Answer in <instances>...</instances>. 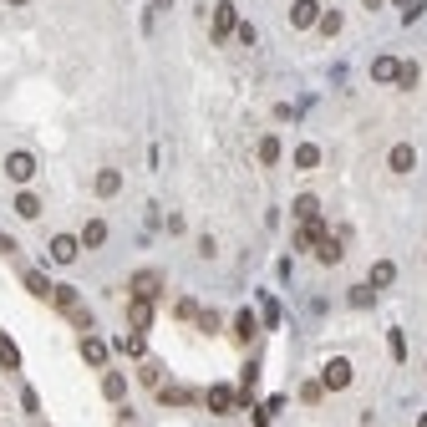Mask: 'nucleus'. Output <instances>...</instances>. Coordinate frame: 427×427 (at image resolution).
<instances>
[{
  "label": "nucleus",
  "mask_w": 427,
  "mask_h": 427,
  "mask_svg": "<svg viewBox=\"0 0 427 427\" xmlns=\"http://www.w3.org/2000/svg\"><path fill=\"white\" fill-rule=\"evenodd\" d=\"M163 402H168V407H183V402H194V392H183V387H168V392H163Z\"/></svg>",
  "instance_id": "obj_25"
},
{
  "label": "nucleus",
  "mask_w": 427,
  "mask_h": 427,
  "mask_svg": "<svg viewBox=\"0 0 427 427\" xmlns=\"http://www.w3.org/2000/svg\"><path fill=\"white\" fill-rule=\"evenodd\" d=\"M315 214H320V204H315V194H301V199H295V219H301V224H310V219H315Z\"/></svg>",
  "instance_id": "obj_14"
},
{
  "label": "nucleus",
  "mask_w": 427,
  "mask_h": 427,
  "mask_svg": "<svg viewBox=\"0 0 427 427\" xmlns=\"http://www.w3.org/2000/svg\"><path fill=\"white\" fill-rule=\"evenodd\" d=\"M392 280H397V265H392V260H376V265H372V290H387Z\"/></svg>",
  "instance_id": "obj_10"
},
{
  "label": "nucleus",
  "mask_w": 427,
  "mask_h": 427,
  "mask_svg": "<svg viewBox=\"0 0 427 427\" xmlns=\"http://www.w3.org/2000/svg\"><path fill=\"white\" fill-rule=\"evenodd\" d=\"M6 173H11L15 183H26V178L36 173V158H31V153H11V158H6Z\"/></svg>",
  "instance_id": "obj_6"
},
{
  "label": "nucleus",
  "mask_w": 427,
  "mask_h": 427,
  "mask_svg": "<svg viewBox=\"0 0 427 427\" xmlns=\"http://www.w3.org/2000/svg\"><path fill=\"white\" fill-rule=\"evenodd\" d=\"M315 260H320V265H336V260H341V239H320V244H315Z\"/></svg>",
  "instance_id": "obj_18"
},
{
  "label": "nucleus",
  "mask_w": 427,
  "mask_h": 427,
  "mask_svg": "<svg viewBox=\"0 0 427 427\" xmlns=\"http://www.w3.org/2000/svg\"><path fill=\"white\" fill-rule=\"evenodd\" d=\"M397 6H402V11H407V6H417V0H397Z\"/></svg>",
  "instance_id": "obj_31"
},
{
  "label": "nucleus",
  "mask_w": 427,
  "mask_h": 427,
  "mask_svg": "<svg viewBox=\"0 0 427 427\" xmlns=\"http://www.w3.org/2000/svg\"><path fill=\"white\" fill-rule=\"evenodd\" d=\"M158 290H163V280H158L153 270H143V275H133V295H138V301H153Z\"/></svg>",
  "instance_id": "obj_7"
},
{
  "label": "nucleus",
  "mask_w": 427,
  "mask_h": 427,
  "mask_svg": "<svg viewBox=\"0 0 427 427\" xmlns=\"http://www.w3.org/2000/svg\"><path fill=\"white\" fill-rule=\"evenodd\" d=\"M102 392L112 397V402H122V392H127V381H122L117 372H107V376H102Z\"/></svg>",
  "instance_id": "obj_20"
},
{
  "label": "nucleus",
  "mask_w": 427,
  "mask_h": 427,
  "mask_svg": "<svg viewBox=\"0 0 427 427\" xmlns=\"http://www.w3.org/2000/svg\"><path fill=\"white\" fill-rule=\"evenodd\" d=\"M117 188H122V173H117V168H102V173H97V194H102V199H112Z\"/></svg>",
  "instance_id": "obj_11"
},
{
  "label": "nucleus",
  "mask_w": 427,
  "mask_h": 427,
  "mask_svg": "<svg viewBox=\"0 0 427 427\" xmlns=\"http://www.w3.org/2000/svg\"><path fill=\"white\" fill-rule=\"evenodd\" d=\"M320 381H326V392H341V387H351V361H326V376H320Z\"/></svg>",
  "instance_id": "obj_2"
},
{
  "label": "nucleus",
  "mask_w": 427,
  "mask_h": 427,
  "mask_svg": "<svg viewBox=\"0 0 427 427\" xmlns=\"http://www.w3.org/2000/svg\"><path fill=\"white\" fill-rule=\"evenodd\" d=\"M290 26H295V31L320 26V6H315V0H295V6H290Z\"/></svg>",
  "instance_id": "obj_1"
},
{
  "label": "nucleus",
  "mask_w": 427,
  "mask_h": 427,
  "mask_svg": "<svg viewBox=\"0 0 427 427\" xmlns=\"http://www.w3.org/2000/svg\"><path fill=\"white\" fill-rule=\"evenodd\" d=\"M412 163H417V153H412L407 143H402V147H392V168H397V173H412Z\"/></svg>",
  "instance_id": "obj_17"
},
{
  "label": "nucleus",
  "mask_w": 427,
  "mask_h": 427,
  "mask_svg": "<svg viewBox=\"0 0 427 427\" xmlns=\"http://www.w3.org/2000/svg\"><path fill=\"white\" fill-rule=\"evenodd\" d=\"M320 397H326V381H306L301 387V402H320Z\"/></svg>",
  "instance_id": "obj_26"
},
{
  "label": "nucleus",
  "mask_w": 427,
  "mask_h": 427,
  "mask_svg": "<svg viewBox=\"0 0 427 427\" xmlns=\"http://www.w3.org/2000/svg\"><path fill=\"white\" fill-rule=\"evenodd\" d=\"M295 163H301V168H315V163H320V147H310V143H306L301 153H295Z\"/></svg>",
  "instance_id": "obj_27"
},
{
  "label": "nucleus",
  "mask_w": 427,
  "mask_h": 427,
  "mask_svg": "<svg viewBox=\"0 0 427 427\" xmlns=\"http://www.w3.org/2000/svg\"><path fill=\"white\" fill-rule=\"evenodd\" d=\"M397 87H417V61H402L397 67Z\"/></svg>",
  "instance_id": "obj_23"
},
{
  "label": "nucleus",
  "mask_w": 427,
  "mask_h": 427,
  "mask_svg": "<svg viewBox=\"0 0 427 427\" xmlns=\"http://www.w3.org/2000/svg\"><path fill=\"white\" fill-rule=\"evenodd\" d=\"M0 367H6V372H11V367H20V351H15V341H11L6 331H0Z\"/></svg>",
  "instance_id": "obj_16"
},
{
  "label": "nucleus",
  "mask_w": 427,
  "mask_h": 427,
  "mask_svg": "<svg viewBox=\"0 0 427 427\" xmlns=\"http://www.w3.org/2000/svg\"><path fill=\"white\" fill-rule=\"evenodd\" d=\"M15 214H20V219H36V214H41V199H36V194H15Z\"/></svg>",
  "instance_id": "obj_19"
},
{
  "label": "nucleus",
  "mask_w": 427,
  "mask_h": 427,
  "mask_svg": "<svg viewBox=\"0 0 427 427\" xmlns=\"http://www.w3.org/2000/svg\"><path fill=\"white\" fill-rule=\"evenodd\" d=\"M234 336H239V341H249V336H254V315H249V310L234 315Z\"/></svg>",
  "instance_id": "obj_22"
},
{
  "label": "nucleus",
  "mask_w": 427,
  "mask_h": 427,
  "mask_svg": "<svg viewBox=\"0 0 427 427\" xmlns=\"http://www.w3.org/2000/svg\"><path fill=\"white\" fill-rule=\"evenodd\" d=\"M275 158H280V143L265 138V143H260V163H275Z\"/></svg>",
  "instance_id": "obj_29"
},
{
  "label": "nucleus",
  "mask_w": 427,
  "mask_h": 427,
  "mask_svg": "<svg viewBox=\"0 0 427 427\" xmlns=\"http://www.w3.org/2000/svg\"><path fill=\"white\" fill-rule=\"evenodd\" d=\"M11 6H26V0H11Z\"/></svg>",
  "instance_id": "obj_33"
},
{
  "label": "nucleus",
  "mask_w": 427,
  "mask_h": 427,
  "mask_svg": "<svg viewBox=\"0 0 427 427\" xmlns=\"http://www.w3.org/2000/svg\"><path fill=\"white\" fill-rule=\"evenodd\" d=\"M51 301H56V310H77V290H67V285H61V290H51Z\"/></svg>",
  "instance_id": "obj_21"
},
{
  "label": "nucleus",
  "mask_w": 427,
  "mask_h": 427,
  "mask_svg": "<svg viewBox=\"0 0 427 427\" xmlns=\"http://www.w3.org/2000/svg\"><path fill=\"white\" fill-rule=\"evenodd\" d=\"M26 290H31V295H41V301H51V280H46L41 270H26Z\"/></svg>",
  "instance_id": "obj_13"
},
{
  "label": "nucleus",
  "mask_w": 427,
  "mask_h": 427,
  "mask_svg": "<svg viewBox=\"0 0 427 427\" xmlns=\"http://www.w3.org/2000/svg\"><path fill=\"white\" fill-rule=\"evenodd\" d=\"M77 249H81V239H72V234H56V239H51V260H56V265H72Z\"/></svg>",
  "instance_id": "obj_4"
},
{
  "label": "nucleus",
  "mask_w": 427,
  "mask_h": 427,
  "mask_svg": "<svg viewBox=\"0 0 427 427\" xmlns=\"http://www.w3.org/2000/svg\"><path fill=\"white\" fill-rule=\"evenodd\" d=\"M209 407L214 412H234V407H239V392H234V387H209Z\"/></svg>",
  "instance_id": "obj_8"
},
{
  "label": "nucleus",
  "mask_w": 427,
  "mask_h": 427,
  "mask_svg": "<svg viewBox=\"0 0 427 427\" xmlns=\"http://www.w3.org/2000/svg\"><path fill=\"white\" fill-rule=\"evenodd\" d=\"M417 427H427V417H417Z\"/></svg>",
  "instance_id": "obj_32"
},
{
  "label": "nucleus",
  "mask_w": 427,
  "mask_h": 427,
  "mask_svg": "<svg viewBox=\"0 0 427 427\" xmlns=\"http://www.w3.org/2000/svg\"><path fill=\"white\" fill-rule=\"evenodd\" d=\"M81 244H87V249H97V244H107V224H102V219H92L87 229H81Z\"/></svg>",
  "instance_id": "obj_15"
},
{
  "label": "nucleus",
  "mask_w": 427,
  "mask_h": 427,
  "mask_svg": "<svg viewBox=\"0 0 427 427\" xmlns=\"http://www.w3.org/2000/svg\"><path fill=\"white\" fill-rule=\"evenodd\" d=\"M387 346H392V356H397V361L407 356V341H402V331H392V336H387Z\"/></svg>",
  "instance_id": "obj_30"
},
{
  "label": "nucleus",
  "mask_w": 427,
  "mask_h": 427,
  "mask_svg": "<svg viewBox=\"0 0 427 427\" xmlns=\"http://www.w3.org/2000/svg\"><path fill=\"white\" fill-rule=\"evenodd\" d=\"M336 31H341V15L326 11V15H320V36H336Z\"/></svg>",
  "instance_id": "obj_28"
},
{
  "label": "nucleus",
  "mask_w": 427,
  "mask_h": 427,
  "mask_svg": "<svg viewBox=\"0 0 427 427\" xmlns=\"http://www.w3.org/2000/svg\"><path fill=\"white\" fill-rule=\"evenodd\" d=\"M397 67H402L397 56H376V61H372V77H376V81H397Z\"/></svg>",
  "instance_id": "obj_12"
},
{
  "label": "nucleus",
  "mask_w": 427,
  "mask_h": 427,
  "mask_svg": "<svg viewBox=\"0 0 427 427\" xmlns=\"http://www.w3.org/2000/svg\"><path fill=\"white\" fill-rule=\"evenodd\" d=\"M127 320H133V331L143 336L147 326H153V301H138V295H133V306H127Z\"/></svg>",
  "instance_id": "obj_5"
},
{
  "label": "nucleus",
  "mask_w": 427,
  "mask_h": 427,
  "mask_svg": "<svg viewBox=\"0 0 427 427\" xmlns=\"http://www.w3.org/2000/svg\"><path fill=\"white\" fill-rule=\"evenodd\" d=\"M372 301H376V290H372V285H356V290H351V306H356V310H367Z\"/></svg>",
  "instance_id": "obj_24"
},
{
  "label": "nucleus",
  "mask_w": 427,
  "mask_h": 427,
  "mask_svg": "<svg viewBox=\"0 0 427 427\" xmlns=\"http://www.w3.org/2000/svg\"><path fill=\"white\" fill-rule=\"evenodd\" d=\"M81 361H87V367H107V341L87 336V341H81Z\"/></svg>",
  "instance_id": "obj_9"
},
{
  "label": "nucleus",
  "mask_w": 427,
  "mask_h": 427,
  "mask_svg": "<svg viewBox=\"0 0 427 427\" xmlns=\"http://www.w3.org/2000/svg\"><path fill=\"white\" fill-rule=\"evenodd\" d=\"M234 31H239V15H234V6H229V0H224V6H214V36L229 41Z\"/></svg>",
  "instance_id": "obj_3"
}]
</instances>
